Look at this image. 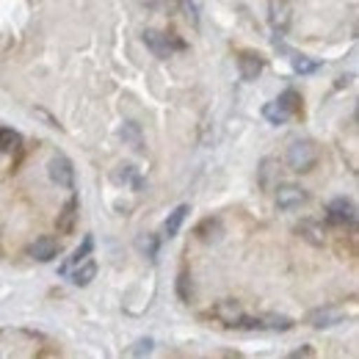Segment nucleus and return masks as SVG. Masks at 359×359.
<instances>
[{
	"label": "nucleus",
	"mask_w": 359,
	"mask_h": 359,
	"mask_svg": "<svg viewBox=\"0 0 359 359\" xmlns=\"http://www.w3.org/2000/svg\"><path fill=\"white\" fill-rule=\"evenodd\" d=\"M91 246H94V238H91V235H86V238H83V246H81V249H75V255H72V257H69V260H67V263H64L58 271H61V273H69V269H72V266H78V263H83V260L89 257Z\"/></svg>",
	"instance_id": "6ab92c4d"
},
{
	"label": "nucleus",
	"mask_w": 359,
	"mask_h": 359,
	"mask_svg": "<svg viewBox=\"0 0 359 359\" xmlns=\"http://www.w3.org/2000/svg\"><path fill=\"white\" fill-rule=\"evenodd\" d=\"M290 116H302V111H304V105H302V94L296 89H287L279 94V100H276Z\"/></svg>",
	"instance_id": "4468645a"
},
{
	"label": "nucleus",
	"mask_w": 359,
	"mask_h": 359,
	"mask_svg": "<svg viewBox=\"0 0 359 359\" xmlns=\"http://www.w3.org/2000/svg\"><path fill=\"white\" fill-rule=\"evenodd\" d=\"M47 175L50 180L58 185V188H75V166L67 155H53L50 163H47Z\"/></svg>",
	"instance_id": "39448f33"
},
{
	"label": "nucleus",
	"mask_w": 359,
	"mask_h": 359,
	"mask_svg": "<svg viewBox=\"0 0 359 359\" xmlns=\"http://www.w3.org/2000/svg\"><path fill=\"white\" fill-rule=\"evenodd\" d=\"M152 348H155V343H152L149 337H144V340H138V343H133V346L128 348V354H130V357H144V354H152Z\"/></svg>",
	"instance_id": "bb28decb"
},
{
	"label": "nucleus",
	"mask_w": 359,
	"mask_h": 359,
	"mask_svg": "<svg viewBox=\"0 0 359 359\" xmlns=\"http://www.w3.org/2000/svg\"><path fill=\"white\" fill-rule=\"evenodd\" d=\"M243 307H241V302H235V299H222V302H216L213 304V318L219 320V323H224L229 329H238V323L243 320Z\"/></svg>",
	"instance_id": "6e6552de"
},
{
	"label": "nucleus",
	"mask_w": 359,
	"mask_h": 359,
	"mask_svg": "<svg viewBox=\"0 0 359 359\" xmlns=\"http://www.w3.org/2000/svg\"><path fill=\"white\" fill-rule=\"evenodd\" d=\"M326 219H329V224L334 226H354L357 224V208H354L351 199L337 196V199H332L326 205Z\"/></svg>",
	"instance_id": "20e7f679"
},
{
	"label": "nucleus",
	"mask_w": 359,
	"mask_h": 359,
	"mask_svg": "<svg viewBox=\"0 0 359 359\" xmlns=\"http://www.w3.org/2000/svg\"><path fill=\"white\" fill-rule=\"evenodd\" d=\"M144 45L149 47V53L155 55V58H172V53H175V47H172V36H166V34H161V31H144Z\"/></svg>",
	"instance_id": "1a4fd4ad"
},
{
	"label": "nucleus",
	"mask_w": 359,
	"mask_h": 359,
	"mask_svg": "<svg viewBox=\"0 0 359 359\" xmlns=\"http://www.w3.org/2000/svg\"><path fill=\"white\" fill-rule=\"evenodd\" d=\"M58 241L53 238V235H42V238H36L34 243H31V249H28V255L34 257V260H39V263H50V260H55L58 257Z\"/></svg>",
	"instance_id": "9d476101"
},
{
	"label": "nucleus",
	"mask_w": 359,
	"mask_h": 359,
	"mask_svg": "<svg viewBox=\"0 0 359 359\" xmlns=\"http://www.w3.org/2000/svg\"><path fill=\"white\" fill-rule=\"evenodd\" d=\"M22 144V135L11 128H0V152H14Z\"/></svg>",
	"instance_id": "5701e85b"
},
{
	"label": "nucleus",
	"mask_w": 359,
	"mask_h": 359,
	"mask_svg": "<svg viewBox=\"0 0 359 359\" xmlns=\"http://www.w3.org/2000/svg\"><path fill=\"white\" fill-rule=\"evenodd\" d=\"M313 329H332V326H340L343 320H346V310H340V307H332V304H326V307H315L307 313L304 318Z\"/></svg>",
	"instance_id": "423d86ee"
},
{
	"label": "nucleus",
	"mask_w": 359,
	"mask_h": 359,
	"mask_svg": "<svg viewBox=\"0 0 359 359\" xmlns=\"http://www.w3.org/2000/svg\"><path fill=\"white\" fill-rule=\"evenodd\" d=\"M285 161H287L290 172H296V175L313 172L315 163H318V147H315V141H310V138H296V141L287 147Z\"/></svg>",
	"instance_id": "f257e3e1"
},
{
	"label": "nucleus",
	"mask_w": 359,
	"mask_h": 359,
	"mask_svg": "<svg viewBox=\"0 0 359 359\" xmlns=\"http://www.w3.org/2000/svg\"><path fill=\"white\" fill-rule=\"evenodd\" d=\"M269 22L276 34H285L290 25V6L287 0H269Z\"/></svg>",
	"instance_id": "9b49d317"
},
{
	"label": "nucleus",
	"mask_w": 359,
	"mask_h": 359,
	"mask_svg": "<svg viewBox=\"0 0 359 359\" xmlns=\"http://www.w3.org/2000/svg\"><path fill=\"white\" fill-rule=\"evenodd\" d=\"M182 3H185V11H188V20L194 25H199V6H196V0H182Z\"/></svg>",
	"instance_id": "cd10ccee"
},
{
	"label": "nucleus",
	"mask_w": 359,
	"mask_h": 359,
	"mask_svg": "<svg viewBox=\"0 0 359 359\" xmlns=\"http://www.w3.org/2000/svg\"><path fill=\"white\" fill-rule=\"evenodd\" d=\"M191 213V208L188 205H180V208H175L172 213H169V219H166V224H163V235L166 238H175L180 232V226H182V222H185V216Z\"/></svg>",
	"instance_id": "2eb2a0df"
},
{
	"label": "nucleus",
	"mask_w": 359,
	"mask_h": 359,
	"mask_svg": "<svg viewBox=\"0 0 359 359\" xmlns=\"http://www.w3.org/2000/svg\"><path fill=\"white\" fill-rule=\"evenodd\" d=\"M296 232H299V238H304L310 246H323V243H326V229H323V224L313 222V219H304L302 224L296 226Z\"/></svg>",
	"instance_id": "ddd939ff"
},
{
	"label": "nucleus",
	"mask_w": 359,
	"mask_h": 359,
	"mask_svg": "<svg viewBox=\"0 0 359 359\" xmlns=\"http://www.w3.org/2000/svg\"><path fill=\"white\" fill-rule=\"evenodd\" d=\"M276 166H279V163H276L273 158H263V163H260V169H257V175H260V188H263V191H271V188H273V177L279 175Z\"/></svg>",
	"instance_id": "a211bd4d"
},
{
	"label": "nucleus",
	"mask_w": 359,
	"mask_h": 359,
	"mask_svg": "<svg viewBox=\"0 0 359 359\" xmlns=\"http://www.w3.org/2000/svg\"><path fill=\"white\" fill-rule=\"evenodd\" d=\"M348 81H351V75H348V78H346V75H343V78H337V89H343V86H348Z\"/></svg>",
	"instance_id": "c756f323"
},
{
	"label": "nucleus",
	"mask_w": 359,
	"mask_h": 359,
	"mask_svg": "<svg viewBox=\"0 0 359 359\" xmlns=\"http://www.w3.org/2000/svg\"><path fill=\"white\" fill-rule=\"evenodd\" d=\"M196 235H199V241H205V243L219 241V238H222V222H219V219H205L202 224L196 226Z\"/></svg>",
	"instance_id": "f3484780"
},
{
	"label": "nucleus",
	"mask_w": 359,
	"mask_h": 359,
	"mask_svg": "<svg viewBox=\"0 0 359 359\" xmlns=\"http://www.w3.org/2000/svg\"><path fill=\"white\" fill-rule=\"evenodd\" d=\"M158 246H161V241H158L155 235H141V238H138V249H141L144 257H149V260L158 257Z\"/></svg>",
	"instance_id": "393cba45"
},
{
	"label": "nucleus",
	"mask_w": 359,
	"mask_h": 359,
	"mask_svg": "<svg viewBox=\"0 0 359 359\" xmlns=\"http://www.w3.org/2000/svg\"><path fill=\"white\" fill-rule=\"evenodd\" d=\"M310 202V194L296 185V182H282L276 185V208L285 210V213H293V210H302L304 205Z\"/></svg>",
	"instance_id": "7ed1b4c3"
},
{
	"label": "nucleus",
	"mask_w": 359,
	"mask_h": 359,
	"mask_svg": "<svg viewBox=\"0 0 359 359\" xmlns=\"http://www.w3.org/2000/svg\"><path fill=\"white\" fill-rule=\"evenodd\" d=\"M238 69H241V78L243 81H257L266 69V58L257 53V50H241L238 53Z\"/></svg>",
	"instance_id": "0eeeda50"
},
{
	"label": "nucleus",
	"mask_w": 359,
	"mask_h": 359,
	"mask_svg": "<svg viewBox=\"0 0 359 359\" xmlns=\"http://www.w3.org/2000/svg\"><path fill=\"white\" fill-rule=\"evenodd\" d=\"M238 329H249V332H287V329H293V318L279 313H263L255 315V318L243 315Z\"/></svg>",
	"instance_id": "f03ea898"
},
{
	"label": "nucleus",
	"mask_w": 359,
	"mask_h": 359,
	"mask_svg": "<svg viewBox=\"0 0 359 359\" xmlns=\"http://www.w3.org/2000/svg\"><path fill=\"white\" fill-rule=\"evenodd\" d=\"M290 67H293L296 75H313V72H318L320 64H318L315 58H310V55H299V53H296V55L290 58Z\"/></svg>",
	"instance_id": "412c9836"
},
{
	"label": "nucleus",
	"mask_w": 359,
	"mask_h": 359,
	"mask_svg": "<svg viewBox=\"0 0 359 359\" xmlns=\"http://www.w3.org/2000/svg\"><path fill=\"white\" fill-rule=\"evenodd\" d=\"M78 213H81V202H78V196H72V199L64 205V210L58 213V222H55V226H58L61 235H69V232L75 229V224H78Z\"/></svg>",
	"instance_id": "f8f14e48"
},
{
	"label": "nucleus",
	"mask_w": 359,
	"mask_h": 359,
	"mask_svg": "<svg viewBox=\"0 0 359 359\" xmlns=\"http://www.w3.org/2000/svg\"><path fill=\"white\" fill-rule=\"evenodd\" d=\"M313 354H315L313 348H296V351H293L290 357H293V359H299V357H313Z\"/></svg>",
	"instance_id": "c85d7f7f"
},
{
	"label": "nucleus",
	"mask_w": 359,
	"mask_h": 359,
	"mask_svg": "<svg viewBox=\"0 0 359 359\" xmlns=\"http://www.w3.org/2000/svg\"><path fill=\"white\" fill-rule=\"evenodd\" d=\"M114 180L119 182V185H125V182H133V188H141V180L135 175L133 166H119V172L114 175Z\"/></svg>",
	"instance_id": "a878e982"
},
{
	"label": "nucleus",
	"mask_w": 359,
	"mask_h": 359,
	"mask_svg": "<svg viewBox=\"0 0 359 359\" xmlns=\"http://www.w3.org/2000/svg\"><path fill=\"white\" fill-rule=\"evenodd\" d=\"M263 116L269 119L271 125H285V122L290 119V114H287V111H285V108H282L276 100H273V102H269V105L263 108Z\"/></svg>",
	"instance_id": "4be33fe9"
},
{
	"label": "nucleus",
	"mask_w": 359,
	"mask_h": 359,
	"mask_svg": "<svg viewBox=\"0 0 359 359\" xmlns=\"http://www.w3.org/2000/svg\"><path fill=\"white\" fill-rule=\"evenodd\" d=\"M177 299L182 304H191L194 302V279L188 271H180L177 276Z\"/></svg>",
	"instance_id": "aec40b11"
},
{
	"label": "nucleus",
	"mask_w": 359,
	"mask_h": 359,
	"mask_svg": "<svg viewBox=\"0 0 359 359\" xmlns=\"http://www.w3.org/2000/svg\"><path fill=\"white\" fill-rule=\"evenodd\" d=\"M97 276V263L94 260H83V263H78V271L72 273V285H78V287H86L91 285V279Z\"/></svg>",
	"instance_id": "dca6fc26"
},
{
	"label": "nucleus",
	"mask_w": 359,
	"mask_h": 359,
	"mask_svg": "<svg viewBox=\"0 0 359 359\" xmlns=\"http://www.w3.org/2000/svg\"><path fill=\"white\" fill-rule=\"evenodd\" d=\"M122 138H125V144H130L135 152H141L144 149V141H141V128L135 125V122H125V128H122Z\"/></svg>",
	"instance_id": "b1692460"
}]
</instances>
